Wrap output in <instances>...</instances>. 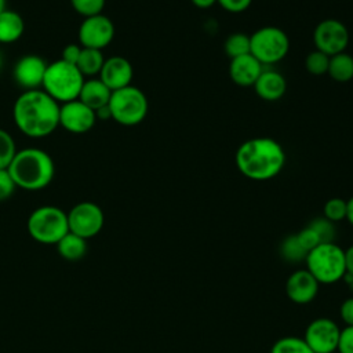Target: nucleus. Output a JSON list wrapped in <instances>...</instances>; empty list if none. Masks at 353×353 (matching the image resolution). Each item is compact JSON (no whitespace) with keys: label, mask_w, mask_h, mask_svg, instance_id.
<instances>
[{"label":"nucleus","mask_w":353,"mask_h":353,"mask_svg":"<svg viewBox=\"0 0 353 353\" xmlns=\"http://www.w3.org/2000/svg\"><path fill=\"white\" fill-rule=\"evenodd\" d=\"M263 69V65L251 54L233 58L229 63L232 81L241 87H254Z\"/></svg>","instance_id":"17"},{"label":"nucleus","mask_w":353,"mask_h":353,"mask_svg":"<svg viewBox=\"0 0 353 353\" xmlns=\"http://www.w3.org/2000/svg\"><path fill=\"white\" fill-rule=\"evenodd\" d=\"M29 236L41 244H57L68 232V214L55 205L34 208L26 222Z\"/></svg>","instance_id":"6"},{"label":"nucleus","mask_w":353,"mask_h":353,"mask_svg":"<svg viewBox=\"0 0 353 353\" xmlns=\"http://www.w3.org/2000/svg\"><path fill=\"white\" fill-rule=\"evenodd\" d=\"M290 50L287 33L277 26H263L250 36V54L263 66L273 65L285 58Z\"/></svg>","instance_id":"8"},{"label":"nucleus","mask_w":353,"mask_h":353,"mask_svg":"<svg viewBox=\"0 0 353 353\" xmlns=\"http://www.w3.org/2000/svg\"><path fill=\"white\" fill-rule=\"evenodd\" d=\"M239 171L252 181H268L277 176L285 164V152L273 138L256 137L243 142L236 150Z\"/></svg>","instance_id":"2"},{"label":"nucleus","mask_w":353,"mask_h":353,"mask_svg":"<svg viewBox=\"0 0 353 353\" xmlns=\"http://www.w3.org/2000/svg\"><path fill=\"white\" fill-rule=\"evenodd\" d=\"M7 8V0H0V14Z\"/></svg>","instance_id":"42"},{"label":"nucleus","mask_w":353,"mask_h":353,"mask_svg":"<svg viewBox=\"0 0 353 353\" xmlns=\"http://www.w3.org/2000/svg\"><path fill=\"white\" fill-rule=\"evenodd\" d=\"M339 331L341 328L334 320L319 317L307 324L303 341L313 353H334L338 347Z\"/></svg>","instance_id":"12"},{"label":"nucleus","mask_w":353,"mask_h":353,"mask_svg":"<svg viewBox=\"0 0 353 353\" xmlns=\"http://www.w3.org/2000/svg\"><path fill=\"white\" fill-rule=\"evenodd\" d=\"M256 95L265 101H277L280 99L287 90V81L284 76L276 70L263 69L258 80L254 84Z\"/></svg>","instance_id":"18"},{"label":"nucleus","mask_w":353,"mask_h":353,"mask_svg":"<svg viewBox=\"0 0 353 353\" xmlns=\"http://www.w3.org/2000/svg\"><path fill=\"white\" fill-rule=\"evenodd\" d=\"M346 219L353 226V196L346 201Z\"/></svg>","instance_id":"41"},{"label":"nucleus","mask_w":353,"mask_h":353,"mask_svg":"<svg viewBox=\"0 0 353 353\" xmlns=\"http://www.w3.org/2000/svg\"><path fill=\"white\" fill-rule=\"evenodd\" d=\"M66 214L69 232L85 240L95 237L102 230L105 223L102 208L92 201H80L74 204Z\"/></svg>","instance_id":"9"},{"label":"nucleus","mask_w":353,"mask_h":353,"mask_svg":"<svg viewBox=\"0 0 353 353\" xmlns=\"http://www.w3.org/2000/svg\"><path fill=\"white\" fill-rule=\"evenodd\" d=\"M110 95L112 91L99 80V77H91L84 80L77 99L95 112L109 103Z\"/></svg>","instance_id":"19"},{"label":"nucleus","mask_w":353,"mask_h":353,"mask_svg":"<svg viewBox=\"0 0 353 353\" xmlns=\"http://www.w3.org/2000/svg\"><path fill=\"white\" fill-rule=\"evenodd\" d=\"M47 62L39 55L28 54L21 57L12 69V77L18 87L23 91L41 88L44 73L47 69Z\"/></svg>","instance_id":"14"},{"label":"nucleus","mask_w":353,"mask_h":353,"mask_svg":"<svg viewBox=\"0 0 353 353\" xmlns=\"http://www.w3.org/2000/svg\"><path fill=\"white\" fill-rule=\"evenodd\" d=\"M296 240L298 243L301 244V247L309 252L310 250H313L316 245H319L321 241H320V237L317 236V233L310 228V226H306L303 228L301 232H298L296 234Z\"/></svg>","instance_id":"32"},{"label":"nucleus","mask_w":353,"mask_h":353,"mask_svg":"<svg viewBox=\"0 0 353 353\" xmlns=\"http://www.w3.org/2000/svg\"><path fill=\"white\" fill-rule=\"evenodd\" d=\"M216 3L223 10L233 12V14H239V12L245 11L251 6L252 0H216Z\"/></svg>","instance_id":"35"},{"label":"nucleus","mask_w":353,"mask_h":353,"mask_svg":"<svg viewBox=\"0 0 353 353\" xmlns=\"http://www.w3.org/2000/svg\"><path fill=\"white\" fill-rule=\"evenodd\" d=\"M81 48L83 47L80 44H76V43H70V44L65 46L63 50H62V54H61V59H63V61H66L69 63L76 65L77 61H79Z\"/></svg>","instance_id":"36"},{"label":"nucleus","mask_w":353,"mask_h":353,"mask_svg":"<svg viewBox=\"0 0 353 353\" xmlns=\"http://www.w3.org/2000/svg\"><path fill=\"white\" fill-rule=\"evenodd\" d=\"M336 350L339 353H353V325H346L339 331Z\"/></svg>","instance_id":"33"},{"label":"nucleus","mask_w":353,"mask_h":353,"mask_svg":"<svg viewBox=\"0 0 353 353\" xmlns=\"http://www.w3.org/2000/svg\"><path fill=\"white\" fill-rule=\"evenodd\" d=\"M328 63H330V57L319 50L309 52L305 59V68L313 76L325 74L328 72Z\"/></svg>","instance_id":"28"},{"label":"nucleus","mask_w":353,"mask_h":353,"mask_svg":"<svg viewBox=\"0 0 353 353\" xmlns=\"http://www.w3.org/2000/svg\"><path fill=\"white\" fill-rule=\"evenodd\" d=\"M98 77L110 91H116L131 85L134 77V68L127 58L121 55H113L105 58L103 66Z\"/></svg>","instance_id":"15"},{"label":"nucleus","mask_w":353,"mask_h":353,"mask_svg":"<svg viewBox=\"0 0 353 353\" xmlns=\"http://www.w3.org/2000/svg\"><path fill=\"white\" fill-rule=\"evenodd\" d=\"M55 245L59 255L68 261L81 259L88 248L87 240L72 232H68Z\"/></svg>","instance_id":"21"},{"label":"nucleus","mask_w":353,"mask_h":353,"mask_svg":"<svg viewBox=\"0 0 353 353\" xmlns=\"http://www.w3.org/2000/svg\"><path fill=\"white\" fill-rule=\"evenodd\" d=\"M324 218H327L331 222H339L342 219H346V200L341 197H334L325 201L323 208Z\"/></svg>","instance_id":"30"},{"label":"nucleus","mask_w":353,"mask_h":353,"mask_svg":"<svg viewBox=\"0 0 353 353\" xmlns=\"http://www.w3.org/2000/svg\"><path fill=\"white\" fill-rule=\"evenodd\" d=\"M72 8L81 17H94L102 14L106 0H69Z\"/></svg>","instance_id":"29"},{"label":"nucleus","mask_w":353,"mask_h":353,"mask_svg":"<svg viewBox=\"0 0 353 353\" xmlns=\"http://www.w3.org/2000/svg\"><path fill=\"white\" fill-rule=\"evenodd\" d=\"M25 32V21L22 15L14 10L6 8L0 14V44H11L18 41Z\"/></svg>","instance_id":"20"},{"label":"nucleus","mask_w":353,"mask_h":353,"mask_svg":"<svg viewBox=\"0 0 353 353\" xmlns=\"http://www.w3.org/2000/svg\"><path fill=\"white\" fill-rule=\"evenodd\" d=\"M281 256L288 262H301L305 261L307 252L301 247L295 234L285 237L280 245Z\"/></svg>","instance_id":"27"},{"label":"nucleus","mask_w":353,"mask_h":353,"mask_svg":"<svg viewBox=\"0 0 353 353\" xmlns=\"http://www.w3.org/2000/svg\"><path fill=\"white\" fill-rule=\"evenodd\" d=\"M3 68V54H1V51H0V69Z\"/></svg>","instance_id":"43"},{"label":"nucleus","mask_w":353,"mask_h":353,"mask_svg":"<svg viewBox=\"0 0 353 353\" xmlns=\"http://www.w3.org/2000/svg\"><path fill=\"white\" fill-rule=\"evenodd\" d=\"M319 285L320 283L307 269H298L288 276L285 281V294L294 303L306 305L317 296Z\"/></svg>","instance_id":"16"},{"label":"nucleus","mask_w":353,"mask_h":353,"mask_svg":"<svg viewBox=\"0 0 353 353\" xmlns=\"http://www.w3.org/2000/svg\"><path fill=\"white\" fill-rule=\"evenodd\" d=\"M114 32V23L105 14L87 17L81 21L77 29L79 44L83 48H94L102 51L113 41Z\"/></svg>","instance_id":"10"},{"label":"nucleus","mask_w":353,"mask_h":353,"mask_svg":"<svg viewBox=\"0 0 353 353\" xmlns=\"http://www.w3.org/2000/svg\"><path fill=\"white\" fill-rule=\"evenodd\" d=\"M327 74L338 83L350 81L353 79V57L345 51L330 57Z\"/></svg>","instance_id":"22"},{"label":"nucleus","mask_w":353,"mask_h":353,"mask_svg":"<svg viewBox=\"0 0 353 353\" xmlns=\"http://www.w3.org/2000/svg\"><path fill=\"white\" fill-rule=\"evenodd\" d=\"M59 103L41 88L23 91L12 105V120L28 138H46L59 127Z\"/></svg>","instance_id":"1"},{"label":"nucleus","mask_w":353,"mask_h":353,"mask_svg":"<svg viewBox=\"0 0 353 353\" xmlns=\"http://www.w3.org/2000/svg\"><path fill=\"white\" fill-rule=\"evenodd\" d=\"M108 106L112 119L125 127L142 123L149 110V102L145 92L132 84L112 91Z\"/></svg>","instance_id":"7"},{"label":"nucleus","mask_w":353,"mask_h":353,"mask_svg":"<svg viewBox=\"0 0 353 353\" xmlns=\"http://www.w3.org/2000/svg\"><path fill=\"white\" fill-rule=\"evenodd\" d=\"M349 40L350 36L345 23L334 18L321 21L313 32L316 50L327 54L328 57L343 52L349 44Z\"/></svg>","instance_id":"11"},{"label":"nucleus","mask_w":353,"mask_h":353,"mask_svg":"<svg viewBox=\"0 0 353 353\" xmlns=\"http://www.w3.org/2000/svg\"><path fill=\"white\" fill-rule=\"evenodd\" d=\"M84 80L76 65L59 58L47 65L41 90L62 105L79 98Z\"/></svg>","instance_id":"4"},{"label":"nucleus","mask_w":353,"mask_h":353,"mask_svg":"<svg viewBox=\"0 0 353 353\" xmlns=\"http://www.w3.org/2000/svg\"><path fill=\"white\" fill-rule=\"evenodd\" d=\"M345 269L346 274L353 276V244L345 250Z\"/></svg>","instance_id":"38"},{"label":"nucleus","mask_w":353,"mask_h":353,"mask_svg":"<svg viewBox=\"0 0 353 353\" xmlns=\"http://www.w3.org/2000/svg\"><path fill=\"white\" fill-rule=\"evenodd\" d=\"M95 116H97V120H109V119H112L109 106L106 105V106H103V108L95 110Z\"/></svg>","instance_id":"39"},{"label":"nucleus","mask_w":353,"mask_h":353,"mask_svg":"<svg viewBox=\"0 0 353 353\" xmlns=\"http://www.w3.org/2000/svg\"><path fill=\"white\" fill-rule=\"evenodd\" d=\"M193 3V6H196L197 8H211L214 4H216V0H190Z\"/></svg>","instance_id":"40"},{"label":"nucleus","mask_w":353,"mask_h":353,"mask_svg":"<svg viewBox=\"0 0 353 353\" xmlns=\"http://www.w3.org/2000/svg\"><path fill=\"white\" fill-rule=\"evenodd\" d=\"M103 62H105V57L101 50L81 48L76 66L85 79H91L99 74L103 66Z\"/></svg>","instance_id":"23"},{"label":"nucleus","mask_w":353,"mask_h":353,"mask_svg":"<svg viewBox=\"0 0 353 353\" xmlns=\"http://www.w3.org/2000/svg\"><path fill=\"white\" fill-rule=\"evenodd\" d=\"M95 123V112L79 99L59 106V127L70 134H85L92 130Z\"/></svg>","instance_id":"13"},{"label":"nucleus","mask_w":353,"mask_h":353,"mask_svg":"<svg viewBox=\"0 0 353 353\" xmlns=\"http://www.w3.org/2000/svg\"><path fill=\"white\" fill-rule=\"evenodd\" d=\"M270 353H313V350L307 346L303 338L283 336L273 343Z\"/></svg>","instance_id":"24"},{"label":"nucleus","mask_w":353,"mask_h":353,"mask_svg":"<svg viewBox=\"0 0 353 353\" xmlns=\"http://www.w3.org/2000/svg\"><path fill=\"white\" fill-rule=\"evenodd\" d=\"M223 48L230 59L247 55L250 54V36L245 33H233L226 39Z\"/></svg>","instance_id":"25"},{"label":"nucleus","mask_w":353,"mask_h":353,"mask_svg":"<svg viewBox=\"0 0 353 353\" xmlns=\"http://www.w3.org/2000/svg\"><path fill=\"white\" fill-rule=\"evenodd\" d=\"M7 171L17 188L37 192L46 189L52 182L55 163L46 150L29 146L17 152Z\"/></svg>","instance_id":"3"},{"label":"nucleus","mask_w":353,"mask_h":353,"mask_svg":"<svg viewBox=\"0 0 353 353\" xmlns=\"http://www.w3.org/2000/svg\"><path fill=\"white\" fill-rule=\"evenodd\" d=\"M305 262L320 284H334L346 274L345 250L335 243H320L307 252Z\"/></svg>","instance_id":"5"},{"label":"nucleus","mask_w":353,"mask_h":353,"mask_svg":"<svg viewBox=\"0 0 353 353\" xmlns=\"http://www.w3.org/2000/svg\"><path fill=\"white\" fill-rule=\"evenodd\" d=\"M307 226H310L317 233L321 243H334V237H335L334 222L323 216V218L313 219Z\"/></svg>","instance_id":"31"},{"label":"nucleus","mask_w":353,"mask_h":353,"mask_svg":"<svg viewBox=\"0 0 353 353\" xmlns=\"http://www.w3.org/2000/svg\"><path fill=\"white\" fill-rule=\"evenodd\" d=\"M339 316L346 325H353V298H346L341 303Z\"/></svg>","instance_id":"37"},{"label":"nucleus","mask_w":353,"mask_h":353,"mask_svg":"<svg viewBox=\"0 0 353 353\" xmlns=\"http://www.w3.org/2000/svg\"><path fill=\"white\" fill-rule=\"evenodd\" d=\"M17 152L18 149L12 135L7 130L0 128V170L8 168Z\"/></svg>","instance_id":"26"},{"label":"nucleus","mask_w":353,"mask_h":353,"mask_svg":"<svg viewBox=\"0 0 353 353\" xmlns=\"http://www.w3.org/2000/svg\"><path fill=\"white\" fill-rule=\"evenodd\" d=\"M15 189L17 186L10 172L7 170H0V201L10 199L14 194Z\"/></svg>","instance_id":"34"}]
</instances>
